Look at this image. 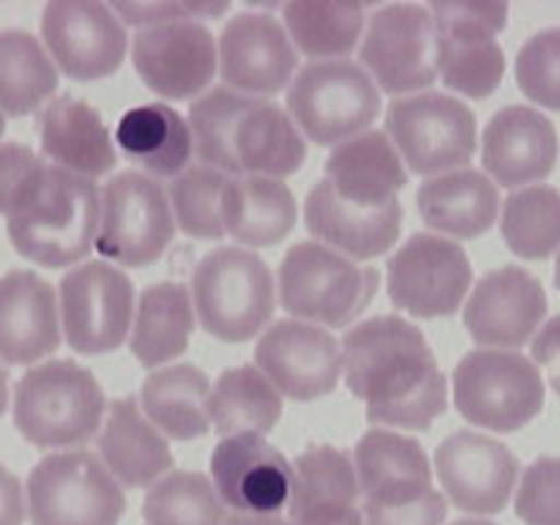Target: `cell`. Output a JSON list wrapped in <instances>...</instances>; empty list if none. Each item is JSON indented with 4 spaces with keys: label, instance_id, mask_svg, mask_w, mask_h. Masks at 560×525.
Segmentation results:
<instances>
[{
    "label": "cell",
    "instance_id": "1",
    "mask_svg": "<svg viewBox=\"0 0 560 525\" xmlns=\"http://www.w3.org/2000/svg\"><path fill=\"white\" fill-rule=\"evenodd\" d=\"M345 383L383 430L427 432L448 405L446 375L424 331L399 315H377L342 337Z\"/></svg>",
    "mask_w": 560,
    "mask_h": 525
},
{
    "label": "cell",
    "instance_id": "2",
    "mask_svg": "<svg viewBox=\"0 0 560 525\" xmlns=\"http://www.w3.org/2000/svg\"><path fill=\"white\" fill-rule=\"evenodd\" d=\"M195 156L224 175L284 180L306 162V137L282 104L211 88L189 107Z\"/></svg>",
    "mask_w": 560,
    "mask_h": 525
},
{
    "label": "cell",
    "instance_id": "3",
    "mask_svg": "<svg viewBox=\"0 0 560 525\" xmlns=\"http://www.w3.org/2000/svg\"><path fill=\"white\" fill-rule=\"evenodd\" d=\"M102 224V189L47 162L14 211L5 217V233L16 255L44 268H66L96 249Z\"/></svg>",
    "mask_w": 560,
    "mask_h": 525
},
{
    "label": "cell",
    "instance_id": "4",
    "mask_svg": "<svg viewBox=\"0 0 560 525\" xmlns=\"http://www.w3.org/2000/svg\"><path fill=\"white\" fill-rule=\"evenodd\" d=\"M107 397L91 370L71 359L31 366L14 388V427L38 448H74L102 432Z\"/></svg>",
    "mask_w": 560,
    "mask_h": 525
},
{
    "label": "cell",
    "instance_id": "5",
    "mask_svg": "<svg viewBox=\"0 0 560 525\" xmlns=\"http://www.w3.org/2000/svg\"><path fill=\"white\" fill-rule=\"evenodd\" d=\"M197 320L219 342H249L266 331L277 310V282L260 255L244 246H217L191 271Z\"/></svg>",
    "mask_w": 560,
    "mask_h": 525
},
{
    "label": "cell",
    "instance_id": "6",
    "mask_svg": "<svg viewBox=\"0 0 560 525\" xmlns=\"http://www.w3.org/2000/svg\"><path fill=\"white\" fill-rule=\"evenodd\" d=\"M381 288V271L361 266L320 241H299L282 257L277 295L295 320L348 328L364 315Z\"/></svg>",
    "mask_w": 560,
    "mask_h": 525
},
{
    "label": "cell",
    "instance_id": "7",
    "mask_svg": "<svg viewBox=\"0 0 560 525\" xmlns=\"http://www.w3.org/2000/svg\"><path fill=\"white\" fill-rule=\"evenodd\" d=\"M454 408L490 432H517L545 408V377L517 350H470L452 375Z\"/></svg>",
    "mask_w": 560,
    "mask_h": 525
},
{
    "label": "cell",
    "instance_id": "8",
    "mask_svg": "<svg viewBox=\"0 0 560 525\" xmlns=\"http://www.w3.org/2000/svg\"><path fill=\"white\" fill-rule=\"evenodd\" d=\"M284 109L317 145H342L370 131L381 115V88L353 60H315L299 69Z\"/></svg>",
    "mask_w": 560,
    "mask_h": 525
},
{
    "label": "cell",
    "instance_id": "9",
    "mask_svg": "<svg viewBox=\"0 0 560 525\" xmlns=\"http://www.w3.org/2000/svg\"><path fill=\"white\" fill-rule=\"evenodd\" d=\"M386 135L413 175L465 170L479 148L476 115L454 93L424 91L392 98L386 109Z\"/></svg>",
    "mask_w": 560,
    "mask_h": 525
},
{
    "label": "cell",
    "instance_id": "10",
    "mask_svg": "<svg viewBox=\"0 0 560 525\" xmlns=\"http://www.w3.org/2000/svg\"><path fill=\"white\" fill-rule=\"evenodd\" d=\"M31 525H118L126 512L124 487L88 448L47 454L25 485Z\"/></svg>",
    "mask_w": 560,
    "mask_h": 525
},
{
    "label": "cell",
    "instance_id": "11",
    "mask_svg": "<svg viewBox=\"0 0 560 525\" xmlns=\"http://www.w3.org/2000/svg\"><path fill=\"white\" fill-rule=\"evenodd\" d=\"M175 230L178 224L167 189L151 175L126 170L102 186L96 252L113 266H151L173 244Z\"/></svg>",
    "mask_w": 560,
    "mask_h": 525
},
{
    "label": "cell",
    "instance_id": "12",
    "mask_svg": "<svg viewBox=\"0 0 560 525\" xmlns=\"http://www.w3.org/2000/svg\"><path fill=\"white\" fill-rule=\"evenodd\" d=\"M359 63L392 96L424 93L438 80V25L424 3L381 5L366 22Z\"/></svg>",
    "mask_w": 560,
    "mask_h": 525
},
{
    "label": "cell",
    "instance_id": "13",
    "mask_svg": "<svg viewBox=\"0 0 560 525\" xmlns=\"http://www.w3.org/2000/svg\"><path fill=\"white\" fill-rule=\"evenodd\" d=\"M438 25V80L454 96L487 98L506 74L498 33L509 22L506 3H432Z\"/></svg>",
    "mask_w": 560,
    "mask_h": 525
},
{
    "label": "cell",
    "instance_id": "14",
    "mask_svg": "<svg viewBox=\"0 0 560 525\" xmlns=\"http://www.w3.org/2000/svg\"><path fill=\"white\" fill-rule=\"evenodd\" d=\"M58 304L63 339L77 353H113L129 339L137 310L135 284L113 262L85 260L71 268L60 279Z\"/></svg>",
    "mask_w": 560,
    "mask_h": 525
},
{
    "label": "cell",
    "instance_id": "15",
    "mask_svg": "<svg viewBox=\"0 0 560 525\" xmlns=\"http://www.w3.org/2000/svg\"><path fill=\"white\" fill-rule=\"evenodd\" d=\"M388 299L397 310L438 320L452 317L474 290L470 257L457 241L438 233H413L386 268Z\"/></svg>",
    "mask_w": 560,
    "mask_h": 525
},
{
    "label": "cell",
    "instance_id": "16",
    "mask_svg": "<svg viewBox=\"0 0 560 525\" xmlns=\"http://www.w3.org/2000/svg\"><path fill=\"white\" fill-rule=\"evenodd\" d=\"M42 38L58 71L80 82L113 77L129 52L126 25L109 3L96 0H52L44 5Z\"/></svg>",
    "mask_w": 560,
    "mask_h": 525
},
{
    "label": "cell",
    "instance_id": "17",
    "mask_svg": "<svg viewBox=\"0 0 560 525\" xmlns=\"http://www.w3.org/2000/svg\"><path fill=\"white\" fill-rule=\"evenodd\" d=\"M131 63L142 85L156 96L197 102L211 91L219 71V42L200 20L167 22L135 33Z\"/></svg>",
    "mask_w": 560,
    "mask_h": 525
},
{
    "label": "cell",
    "instance_id": "18",
    "mask_svg": "<svg viewBox=\"0 0 560 525\" xmlns=\"http://www.w3.org/2000/svg\"><path fill=\"white\" fill-rule=\"evenodd\" d=\"M255 366L295 402H315L339 386L345 372L342 339L312 323L277 320L255 345Z\"/></svg>",
    "mask_w": 560,
    "mask_h": 525
},
{
    "label": "cell",
    "instance_id": "19",
    "mask_svg": "<svg viewBox=\"0 0 560 525\" xmlns=\"http://www.w3.org/2000/svg\"><path fill=\"white\" fill-rule=\"evenodd\" d=\"M435 474L448 503L470 517L506 509L520 485V463L506 443L474 430H457L435 448Z\"/></svg>",
    "mask_w": 560,
    "mask_h": 525
},
{
    "label": "cell",
    "instance_id": "20",
    "mask_svg": "<svg viewBox=\"0 0 560 525\" xmlns=\"http://www.w3.org/2000/svg\"><path fill=\"white\" fill-rule=\"evenodd\" d=\"M299 74V49L282 20L266 11H241L219 36V77L244 96L271 98Z\"/></svg>",
    "mask_w": 560,
    "mask_h": 525
},
{
    "label": "cell",
    "instance_id": "21",
    "mask_svg": "<svg viewBox=\"0 0 560 525\" xmlns=\"http://www.w3.org/2000/svg\"><path fill=\"white\" fill-rule=\"evenodd\" d=\"M545 284L523 266L485 273L465 301L463 320L470 339L487 350H517L545 326Z\"/></svg>",
    "mask_w": 560,
    "mask_h": 525
},
{
    "label": "cell",
    "instance_id": "22",
    "mask_svg": "<svg viewBox=\"0 0 560 525\" xmlns=\"http://www.w3.org/2000/svg\"><path fill=\"white\" fill-rule=\"evenodd\" d=\"M211 481L235 514H284L293 501V463L266 435L222 438L211 454Z\"/></svg>",
    "mask_w": 560,
    "mask_h": 525
},
{
    "label": "cell",
    "instance_id": "23",
    "mask_svg": "<svg viewBox=\"0 0 560 525\" xmlns=\"http://www.w3.org/2000/svg\"><path fill=\"white\" fill-rule=\"evenodd\" d=\"M361 487V509L394 512L416 506L438 490L432 485V459L416 438L372 427L353 452Z\"/></svg>",
    "mask_w": 560,
    "mask_h": 525
},
{
    "label": "cell",
    "instance_id": "24",
    "mask_svg": "<svg viewBox=\"0 0 560 525\" xmlns=\"http://www.w3.org/2000/svg\"><path fill=\"white\" fill-rule=\"evenodd\" d=\"M558 162V135L545 113L525 104L498 109L481 135L485 173L506 189H525L552 173Z\"/></svg>",
    "mask_w": 560,
    "mask_h": 525
},
{
    "label": "cell",
    "instance_id": "25",
    "mask_svg": "<svg viewBox=\"0 0 560 525\" xmlns=\"http://www.w3.org/2000/svg\"><path fill=\"white\" fill-rule=\"evenodd\" d=\"M60 304L52 284L27 268L0 277V359L36 364L60 348Z\"/></svg>",
    "mask_w": 560,
    "mask_h": 525
},
{
    "label": "cell",
    "instance_id": "26",
    "mask_svg": "<svg viewBox=\"0 0 560 525\" xmlns=\"http://www.w3.org/2000/svg\"><path fill=\"white\" fill-rule=\"evenodd\" d=\"M293 474L290 525H366L359 474L348 452L317 443L293 459Z\"/></svg>",
    "mask_w": 560,
    "mask_h": 525
},
{
    "label": "cell",
    "instance_id": "27",
    "mask_svg": "<svg viewBox=\"0 0 560 525\" xmlns=\"http://www.w3.org/2000/svg\"><path fill=\"white\" fill-rule=\"evenodd\" d=\"M304 224L312 238L326 244L328 249L364 262L386 255L397 244L402 233V206L394 202L377 211L350 206L326 178H320L306 195Z\"/></svg>",
    "mask_w": 560,
    "mask_h": 525
},
{
    "label": "cell",
    "instance_id": "28",
    "mask_svg": "<svg viewBox=\"0 0 560 525\" xmlns=\"http://www.w3.org/2000/svg\"><path fill=\"white\" fill-rule=\"evenodd\" d=\"M98 459L120 487H151L173 470L170 443L142 413L140 399L118 397L109 402L102 432L96 435Z\"/></svg>",
    "mask_w": 560,
    "mask_h": 525
},
{
    "label": "cell",
    "instance_id": "29",
    "mask_svg": "<svg viewBox=\"0 0 560 525\" xmlns=\"http://www.w3.org/2000/svg\"><path fill=\"white\" fill-rule=\"evenodd\" d=\"M38 140L49 164L82 178H102L118 162L113 135L102 115L71 93L52 98L38 115Z\"/></svg>",
    "mask_w": 560,
    "mask_h": 525
},
{
    "label": "cell",
    "instance_id": "30",
    "mask_svg": "<svg viewBox=\"0 0 560 525\" xmlns=\"http://www.w3.org/2000/svg\"><path fill=\"white\" fill-rule=\"evenodd\" d=\"M323 178L345 202L377 211L399 202L397 195L408 186V167L386 131L370 129L334 148Z\"/></svg>",
    "mask_w": 560,
    "mask_h": 525
},
{
    "label": "cell",
    "instance_id": "31",
    "mask_svg": "<svg viewBox=\"0 0 560 525\" xmlns=\"http://www.w3.org/2000/svg\"><path fill=\"white\" fill-rule=\"evenodd\" d=\"M416 206L427 228L452 241L479 238L501 217V191L487 173L454 170L427 178L416 191Z\"/></svg>",
    "mask_w": 560,
    "mask_h": 525
},
{
    "label": "cell",
    "instance_id": "32",
    "mask_svg": "<svg viewBox=\"0 0 560 525\" xmlns=\"http://www.w3.org/2000/svg\"><path fill=\"white\" fill-rule=\"evenodd\" d=\"M115 145L131 164L151 178H178L191 167L195 137L189 120L164 102L140 104L120 115L115 129Z\"/></svg>",
    "mask_w": 560,
    "mask_h": 525
},
{
    "label": "cell",
    "instance_id": "33",
    "mask_svg": "<svg viewBox=\"0 0 560 525\" xmlns=\"http://www.w3.org/2000/svg\"><path fill=\"white\" fill-rule=\"evenodd\" d=\"M222 219L228 238L246 249H266L290 235L299 222V202L284 180L266 175L230 178Z\"/></svg>",
    "mask_w": 560,
    "mask_h": 525
},
{
    "label": "cell",
    "instance_id": "34",
    "mask_svg": "<svg viewBox=\"0 0 560 525\" xmlns=\"http://www.w3.org/2000/svg\"><path fill=\"white\" fill-rule=\"evenodd\" d=\"M197 312L184 282L148 284L137 299L129 348L145 370H162L189 348Z\"/></svg>",
    "mask_w": 560,
    "mask_h": 525
},
{
    "label": "cell",
    "instance_id": "35",
    "mask_svg": "<svg viewBox=\"0 0 560 525\" xmlns=\"http://www.w3.org/2000/svg\"><path fill=\"white\" fill-rule=\"evenodd\" d=\"M211 388V381L200 366L170 364L148 372L137 399L142 413L164 438L197 441L213 430L208 416Z\"/></svg>",
    "mask_w": 560,
    "mask_h": 525
},
{
    "label": "cell",
    "instance_id": "36",
    "mask_svg": "<svg viewBox=\"0 0 560 525\" xmlns=\"http://www.w3.org/2000/svg\"><path fill=\"white\" fill-rule=\"evenodd\" d=\"M284 397L255 364H238L217 377L208 399L211 427L222 438L268 435L279 424Z\"/></svg>",
    "mask_w": 560,
    "mask_h": 525
},
{
    "label": "cell",
    "instance_id": "37",
    "mask_svg": "<svg viewBox=\"0 0 560 525\" xmlns=\"http://www.w3.org/2000/svg\"><path fill=\"white\" fill-rule=\"evenodd\" d=\"M58 91V66L25 31H0V109L11 118L42 109Z\"/></svg>",
    "mask_w": 560,
    "mask_h": 525
},
{
    "label": "cell",
    "instance_id": "38",
    "mask_svg": "<svg viewBox=\"0 0 560 525\" xmlns=\"http://www.w3.org/2000/svg\"><path fill=\"white\" fill-rule=\"evenodd\" d=\"M364 5L334 3H284L282 25L301 55L315 60H350V52L361 47L366 31Z\"/></svg>",
    "mask_w": 560,
    "mask_h": 525
},
{
    "label": "cell",
    "instance_id": "39",
    "mask_svg": "<svg viewBox=\"0 0 560 525\" xmlns=\"http://www.w3.org/2000/svg\"><path fill=\"white\" fill-rule=\"evenodd\" d=\"M501 233L523 260H545L560 249V191L534 184L512 191L503 202Z\"/></svg>",
    "mask_w": 560,
    "mask_h": 525
},
{
    "label": "cell",
    "instance_id": "40",
    "mask_svg": "<svg viewBox=\"0 0 560 525\" xmlns=\"http://www.w3.org/2000/svg\"><path fill=\"white\" fill-rule=\"evenodd\" d=\"M145 525H224L228 506L211 476L197 470H170L148 487L142 498Z\"/></svg>",
    "mask_w": 560,
    "mask_h": 525
},
{
    "label": "cell",
    "instance_id": "41",
    "mask_svg": "<svg viewBox=\"0 0 560 525\" xmlns=\"http://www.w3.org/2000/svg\"><path fill=\"white\" fill-rule=\"evenodd\" d=\"M230 178L233 175H224L206 164H195V167L184 170L178 178H173L167 195L180 233L202 241H222L228 235L224 233L222 202Z\"/></svg>",
    "mask_w": 560,
    "mask_h": 525
},
{
    "label": "cell",
    "instance_id": "42",
    "mask_svg": "<svg viewBox=\"0 0 560 525\" xmlns=\"http://www.w3.org/2000/svg\"><path fill=\"white\" fill-rule=\"evenodd\" d=\"M514 77L525 96L560 113V27L534 33L517 52Z\"/></svg>",
    "mask_w": 560,
    "mask_h": 525
},
{
    "label": "cell",
    "instance_id": "43",
    "mask_svg": "<svg viewBox=\"0 0 560 525\" xmlns=\"http://www.w3.org/2000/svg\"><path fill=\"white\" fill-rule=\"evenodd\" d=\"M514 512L525 525H560V457H539L523 470Z\"/></svg>",
    "mask_w": 560,
    "mask_h": 525
},
{
    "label": "cell",
    "instance_id": "44",
    "mask_svg": "<svg viewBox=\"0 0 560 525\" xmlns=\"http://www.w3.org/2000/svg\"><path fill=\"white\" fill-rule=\"evenodd\" d=\"M47 167V159L33 153L20 142H5L0 145V213L9 217L16 202L25 197L33 180Z\"/></svg>",
    "mask_w": 560,
    "mask_h": 525
},
{
    "label": "cell",
    "instance_id": "45",
    "mask_svg": "<svg viewBox=\"0 0 560 525\" xmlns=\"http://www.w3.org/2000/svg\"><path fill=\"white\" fill-rule=\"evenodd\" d=\"M361 512H364L366 525H443L448 501L441 490H435L416 506L394 509V512H370V509H361Z\"/></svg>",
    "mask_w": 560,
    "mask_h": 525
},
{
    "label": "cell",
    "instance_id": "46",
    "mask_svg": "<svg viewBox=\"0 0 560 525\" xmlns=\"http://www.w3.org/2000/svg\"><path fill=\"white\" fill-rule=\"evenodd\" d=\"M530 359L547 375L550 386L560 397V315L550 317L530 342Z\"/></svg>",
    "mask_w": 560,
    "mask_h": 525
},
{
    "label": "cell",
    "instance_id": "47",
    "mask_svg": "<svg viewBox=\"0 0 560 525\" xmlns=\"http://www.w3.org/2000/svg\"><path fill=\"white\" fill-rule=\"evenodd\" d=\"M27 501L20 479L0 465V525H25Z\"/></svg>",
    "mask_w": 560,
    "mask_h": 525
},
{
    "label": "cell",
    "instance_id": "48",
    "mask_svg": "<svg viewBox=\"0 0 560 525\" xmlns=\"http://www.w3.org/2000/svg\"><path fill=\"white\" fill-rule=\"evenodd\" d=\"M224 525H290L284 514H230Z\"/></svg>",
    "mask_w": 560,
    "mask_h": 525
},
{
    "label": "cell",
    "instance_id": "49",
    "mask_svg": "<svg viewBox=\"0 0 560 525\" xmlns=\"http://www.w3.org/2000/svg\"><path fill=\"white\" fill-rule=\"evenodd\" d=\"M9 408V375H5L3 364H0V416Z\"/></svg>",
    "mask_w": 560,
    "mask_h": 525
},
{
    "label": "cell",
    "instance_id": "50",
    "mask_svg": "<svg viewBox=\"0 0 560 525\" xmlns=\"http://www.w3.org/2000/svg\"><path fill=\"white\" fill-rule=\"evenodd\" d=\"M448 525H498V523H492V520H487V517H459Z\"/></svg>",
    "mask_w": 560,
    "mask_h": 525
},
{
    "label": "cell",
    "instance_id": "51",
    "mask_svg": "<svg viewBox=\"0 0 560 525\" xmlns=\"http://www.w3.org/2000/svg\"><path fill=\"white\" fill-rule=\"evenodd\" d=\"M552 277H556V288L560 290V255H558V260H556V271H552Z\"/></svg>",
    "mask_w": 560,
    "mask_h": 525
},
{
    "label": "cell",
    "instance_id": "52",
    "mask_svg": "<svg viewBox=\"0 0 560 525\" xmlns=\"http://www.w3.org/2000/svg\"><path fill=\"white\" fill-rule=\"evenodd\" d=\"M3 131H5V113L0 109V137H3Z\"/></svg>",
    "mask_w": 560,
    "mask_h": 525
}]
</instances>
